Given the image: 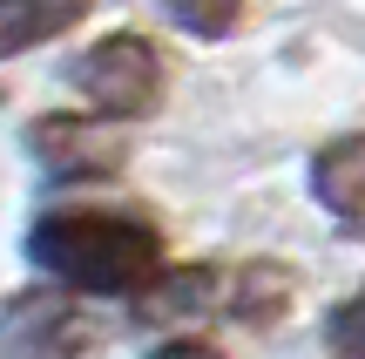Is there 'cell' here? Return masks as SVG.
Returning a JSON list of instances; mask_svg holds the SVG:
<instances>
[{"label":"cell","instance_id":"cell-1","mask_svg":"<svg viewBox=\"0 0 365 359\" xmlns=\"http://www.w3.org/2000/svg\"><path fill=\"white\" fill-rule=\"evenodd\" d=\"M27 258L68 292L122 298V292H143L156 278L163 238L135 211H48L27 231Z\"/></svg>","mask_w":365,"mask_h":359},{"label":"cell","instance_id":"cell-2","mask_svg":"<svg viewBox=\"0 0 365 359\" xmlns=\"http://www.w3.org/2000/svg\"><path fill=\"white\" fill-rule=\"evenodd\" d=\"M68 89L95 108V116H115V122H135L163 102L170 75H163V54L156 41L143 34H102L95 48H81L68 61Z\"/></svg>","mask_w":365,"mask_h":359},{"label":"cell","instance_id":"cell-3","mask_svg":"<svg viewBox=\"0 0 365 359\" xmlns=\"http://www.w3.org/2000/svg\"><path fill=\"white\" fill-rule=\"evenodd\" d=\"M27 149H34V163L48 176H115L122 163H129V129H122L115 116H41L34 129H27Z\"/></svg>","mask_w":365,"mask_h":359},{"label":"cell","instance_id":"cell-4","mask_svg":"<svg viewBox=\"0 0 365 359\" xmlns=\"http://www.w3.org/2000/svg\"><path fill=\"white\" fill-rule=\"evenodd\" d=\"M88 353V312L75 292H21L0 312V359H81Z\"/></svg>","mask_w":365,"mask_h":359},{"label":"cell","instance_id":"cell-5","mask_svg":"<svg viewBox=\"0 0 365 359\" xmlns=\"http://www.w3.org/2000/svg\"><path fill=\"white\" fill-rule=\"evenodd\" d=\"M223 305V278L217 265H176V271H156V278L135 292V319L143 325H196Z\"/></svg>","mask_w":365,"mask_h":359},{"label":"cell","instance_id":"cell-6","mask_svg":"<svg viewBox=\"0 0 365 359\" xmlns=\"http://www.w3.org/2000/svg\"><path fill=\"white\" fill-rule=\"evenodd\" d=\"M312 197L345 238H365V136H339L312 156Z\"/></svg>","mask_w":365,"mask_h":359},{"label":"cell","instance_id":"cell-7","mask_svg":"<svg viewBox=\"0 0 365 359\" xmlns=\"http://www.w3.org/2000/svg\"><path fill=\"white\" fill-rule=\"evenodd\" d=\"M223 305H230V319H244L250 333H271V325L298 305V271L277 265V258H250V265L237 271V285H230Z\"/></svg>","mask_w":365,"mask_h":359},{"label":"cell","instance_id":"cell-8","mask_svg":"<svg viewBox=\"0 0 365 359\" xmlns=\"http://www.w3.org/2000/svg\"><path fill=\"white\" fill-rule=\"evenodd\" d=\"M95 0H0V54H21L34 41H54L88 14Z\"/></svg>","mask_w":365,"mask_h":359},{"label":"cell","instance_id":"cell-9","mask_svg":"<svg viewBox=\"0 0 365 359\" xmlns=\"http://www.w3.org/2000/svg\"><path fill=\"white\" fill-rule=\"evenodd\" d=\"M170 7V21L182 27V34H203V41H223L237 21H244L250 0H163Z\"/></svg>","mask_w":365,"mask_h":359},{"label":"cell","instance_id":"cell-10","mask_svg":"<svg viewBox=\"0 0 365 359\" xmlns=\"http://www.w3.org/2000/svg\"><path fill=\"white\" fill-rule=\"evenodd\" d=\"M325 333H331V346H339V359H365V285L325 319Z\"/></svg>","mask_w":365,"mask_h":359},{"label":"cell","instance_id":"cell-11","mask_svg":"<svg viewBox=\"0 0 365 359\" xmlns=\"http://www.w3.org/2000/svg\"><path fill=\"white\" fill-rule=\"evenodd\" d=\"M149 359H223V353L210 346V339H170V346H156Z\"/></svg>","mask_w":365,"mask_h":359}]
</instances>
